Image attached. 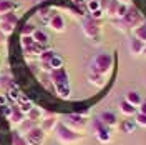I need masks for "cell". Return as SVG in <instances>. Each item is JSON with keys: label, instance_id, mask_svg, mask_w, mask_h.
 <instances>
[{"label": "cell", "instance_id": "cell-30", "mask_svg": "<svg viewBox=\"0 0 146 145\" xmlns=\"http://www.w3.org/2000/svg\"><path fill=\"white\" fill-rule=\"evenodd\" d=\"M85 9L88 10V13L98 10L100 9V0H90V2H86V3H85Z\"/></svg>", "mask_w": 146, "mask_h": 145}, {"label": "cell", "instance_id": "cell-25", "mask_svg": "<svg viewBox=\"0 0 146 145\" xmlns=\"http://www.w3.org/2000/svg\"><path fill=\"white\" fill-rule=\"evenodd\" d=\"M35 127V122H32V120H28V118H25L20 125H18V134H22V135H25L27 132H30L32 128Z\"/></svg>", "mask_w": 146, "mask_h": 145}, {"label": "cell", "instance_id": "cell-8", "mask_svg": "<svg viewBox=\"0 0 146 145\" xmlns=\"http://www.w3.org/2000/svg\"><path fill=\"white\" fill-rule=\"evenodd\" d=\"M17 23H18V17L15 12H9V13L0 15V32L5 37H10L13 34Z\"/></svg>", "mask_w": 146, "mask_h": 145}, {"label": "cell", "instance_id": "cell-22", "mask_svg": "<svg viewBox=\"0 0 146 145\" xmlns=\"http://www.w3.org/2000/svg\"><path fill=\"white\" fill-rule=\"evenodd\" d=\"M118 9H119V2H116V0H110V5H108V9L105 10V15H108L110 18H116Z\"/></svg>", "mask_w": 146, "mask_h": 145}, {"label": "cell", "instance_id": "cell-40", "mask_svg": "<svg viewBox=\"0 0 146 145\" xmlns=\"http://www.w3.org/2000/svg\"><path fill=\"white\" fill-rule=\"evenodd\" d=\"M2 54H3V45L0 44V57H2Z\"/></svg>", "mask_w": 146, "mask_h": 145}, {"label": "cell", "instance_id": "cell-32", "mask_svg": "<svg viewBox=\"0 0 146 145\" xmlns=\"http://www.w3.org/2000/svg\"><path fill=\"white\" fill-rule=\"evenodd\" d=\"M135 124L139 125V127L146 128V115L145 113H139V112H138L136 115H135Z\"/></svg>", "mask_w": 146, "mask_h": 145}, {"label": "cell", "instance_id": "cell-3", "mask_svg": "<svg viewBox=\"0 0 146 145\" xmlns=\"http://www.w3.org/2000/svg\"><path fill=\"white\" fill-rule=\"evenodd\" d=\"M55 135H56V140L62 145H75L78 142L83 140V134H78V132H73L72 128H68L63 124H58L56 128H55Z\"/></svg>", "mask_w": 146, "mask_h": 145}, {"label": "cell", "instance_id": "cell-36", "mask_svg": "<svg viewBox=\"0 0 146 145\" xmlns=\"http://www.w3.org/2000/svg\"><path fill=\"white\" fill-rule=\"evenodd\" d=\"M7 97H5V95H0V107H5V105H7Z\"/></svg>", "mask_w": 146, "mask_h": 145}, {"label": "cell", "instance_id": "cell-41", "mask_svg": "<svg viewBox=\"0 0 146 145\" xmlns=\"http://www.w3.org/2000/svg\"><path fill=\"white\" fill-rule=\"evenodd\" d=\"M143 55H146V45H145V50H143Z\"/></svg>", "mask_w": 146, "mask_h": 145}, {"label": "cell", "instance_id": "cell-27", "mask_svg": "<svg viewBox=\"0 0 146 145\" xmlns=\"http://www.w3.org/2000/svg\"><path fill=\"white\" fill-rule=\"evenodd\" d=\"M12 145H28V142L25 140V137L18 132H13L12 134Z\"/></svg>", "mask_w": 146, "mask_h": 145}, {"label": "cell", "instance_id": "cell-11", "mask_svg": "<svg viewBox=\"0 0 146 145\" xmlns=\"http://www.w3.org/2000/svg\"><path fill=\"white\" fill-rule=\"evenodd\" d=\"M86 79H88V83L93 85L95 89H103V87L106 85V77L101 75V73H98L96 70H93L91 67H88V75H86Z\"/></svg>", "mask_w": 146, "mask_h": 145}, {"label": "cell", "instance_id": "cell-33", "mask_svg": "<svg viewBox=\"0 0 146 145\" xmlns=\"http://www.w3.org/2000/svg\"><path fill=\"white\" fill-rule=\"evenodd\" d=\"M90 17H91V18H95V20H101V18L105 17V12H103L101 9H98V10H95V12H91Z\"/></svg>", "mask_w": 146, "mask_h": 145}, {"label": "cell", "instance_id": "cell-10", "mask_svg": "<svg viewBox=\"0 0 146 145\" xmlns=\"http://www.w3.org/2000/svg\"><path fill=\"white\" fill-rule=\"evenodd\" d=\"M58 124H60V122H58V118H56L55 113H50V112L46 113V112H43V118H42V122H40V128H42L45 134L53 132Z\"/></svg>", "mask_w": 146, "mask_h": 145}, {"label": "cell", "instance_id": "cell-21", "mask_svg": "<svg viewBox=\"0 0 146 145\" xmlns=\"http://www.w3.org/2000/svg\"><path fill=\"white\" fill-rule=\"evenodd\" d=\"M135 128H136L135 120H123V122L119 124V132H121V134H133Z\"/></svg>", "mask_w": 146, "mask_h": 145}, {"label": "cell", "instance_id": "cell-23", "mask_svg": "<svg viewBox=\"0 0 146 145\" xmlns=\"http://www.w3.org/2000/svg\"><path fill=\"white\" fill-rule=\"evenodd\" d=\"M32 37H33V40H35L36 44H40V45H46V44H48V40H50L45 32H43V30H38V28L35 30V34H33Z\"/></svg>", "mask_w": 146, "mask_h": 145}, {"label": "cell", "instance_id": "cell-28", "mask_svg": "<svg viewBox=\"0 0 146 145\" xmlns=\"http://www.w3.org/2000/svg\"><path fill=\"white\" fill-rule=\"evenodd\" d=\"M35 30H36L35 25H33L32 22H27V23L22 27V34H20V35H30V37H32L33 34H35Z\"/></svg>", "mask_w": 146, "mask_h": 145}, {"label": "cell", "instance_id": "cell-6", "mask_svg": "<svg viewBox=\"0 0 146 145\" xmlns=\"http://www.w3.org/2000/svg\"><path fill=\"white\" fill-rule=\"evenodd\" d=\"M82 30L86 38H90L93 42H98L101 35V27H100V20H95L91 17H86L82 20Z\"/></svg>", "mask_w": 146, "mask_h": 145}, {"label": "cell", "instance_id": "cell-26", "mask_svg": "<svg viewBox=\"0 0 146 145\" xmlns=\"http://www.w3.org/2000/svg\"><path fill=\"white\" fill-rule=\"evenodd\" d=\"M53 15V12H52V9L50 7H43V9L38 10V17L42 18L45 23H48V20H50V17Z\"/></svg>", "mask_w": 146, "mask_h": 145}, {"label": "cell", "instance_id": "cell-34", "mask_svg": "<svg viewBox=\"0 0 146 145\" xmlns=\"http://www.w3.org/2000/svg\"><path fill=\"white\" fill-rule=\"evenodd\" d=\"M0 110H2V115L9 120L10 115H12V107H9V105H5V107H0Z\"/></svg>", "mask_w": 146, "mask_h": 145}, {"label": "cell", "instance_id": "cell-1", "mask_svg": "<svg viewBox=\"0 0 146 145\" xmlns=\"http://www.w3.org/2000/svg\"><path fill=\"white\" fill-rule=\"evenodd\" d=\"M145 15L139 12V10L136 9V7H129L128 9V13L125 15L123 18H113L111 20V25L116 28V30H119V32H123V34H126L128 30L129 32H133L135 28H138L141 23H145Z\"/></svg>", "mask_w": 146, "mask_h": 145}, {"label": "cell", "instance_id": "cell-44", "mask_svg": "<svg viewBox=\"0 0 146 145\" xmlns=\"http://www.w3.org/2000/svg\"><path fill=\"white\" fill-rule=\"evenodd\" d=\"M86 2H90V0H85V3H86Z\"/></svg>", "mask_w": 146, "mask_h": 145}, {"label": "cell", "instance_id": "cell-35", "mask_svg": "<svg viewBox=\"0 0 146 145\" xmlns=\"http://www.w3.org/2000/svg\"><path fill=\"white\" fill-rule=\"evenodd\" d=\"M108 5H110V0H100V9L103 10V12L108 9Z\"/></svg>", "mask_w": 146, "mask_h": 145}, {"label": "cell", "instance_id": "cell-20", "mask_svg": "<svg viewBox=\"0 0 146 145\" xmlns=\"http://www.w3.org/2000/svg\"><path fill=\"white\" fill-rule=\"evenodd\" d=\"M43 112L45 110L43 109H40V107H33V109L30 110L27 113V118L28 120H32V122H42V118H43Z\"/></svg>", "mask_w": 146, "mask_h": 145}, {"label": "cell", "instance_id": "cell-2", "mask_svg": "<svg viewBox=\"0 0 146 145\" xmlns=\"http://www.w3.org/2000/svg\"><path fill=\"white\" fill-rule=\"evenodd\" d=\"M50 77V82L53 85L55 93L63 100H68L72 97V89H70V79H68V72L66 68L62 67V68H56V70H52L48 73Z\"/></svg>", "mask_w": 146, "mask_h": 145}, {"label": "cell", "instance_id": "cell-39", "mask_svg": "<svg viewBox=\"0 0 146 145\" xmlns=\"http://www.w3.org/2000/svg\"><path fill=\"white\" fill-rule=\"evenodd\" d=\"M5 40H7V37H5L3 34H2V32H0V44L3 45V44H5Z\"/></svg>", "mask_w": 146, "mask_h": 145}, {"label": "cell", "instance_id": "cell-18", "mask_svg": "<svg viewBox=\"0 0 146 145\" xmlns=\"http://www.w3.org/2000/svg\"><path fill=\"white\" fill-rule=\"evenodd\" d=\"M125 100H126L128 103H131L133 107H139L141 103H143V99H141V95L138 93V92H135V90H131V92H128L126 93V97H125Z\"/></svg>", "mask_w": 146, "mask_h": 145}, {"label": "cell", "instance_id": "cell-5", "mask_svg": "<svg viewBox=\"0 0 146 145\" xmlns=\"http://www.w3.org/2000/svg\"><path fill=\"white\" fill-rule=\"evenodd\" d=\"M63 125H66L68 128H72L73 132H78V134H83L86 128H88V118L82 115V113H68L63 117Z\"/></svg>", "mask_w": 146, "mask_h": 145}, {"label": "cell", "instance_id": "cell-29", "mask_svg": "<svg viewBox=\"0 0 146 145\" xmlns=\"http://www.w3.org/2000/svg\"><path fill=\"white\" fill-rule=\"evenodd\" d=\"M50 64V67H52V70H56V68H62L63 67V58L60 57V55H55L53 58L48 62Z\"/></svg>", "mask_w": 146, "mask_h": 145}, {"label": "cell", "instance_id": "cell-19", "mask_svg": "<svg viewBox=\"0 0 146 145\" xmlns=\"http://www.w3.org/2000/svg\"><path fill=\"white\" fill-rule=\"evenodd\" d=\"M17 9H18V5L15 2H12V0H0V15L13 12V10H17Z\"/></svg>", "mask_w": 146, "mask_h": 145}, {"label": "cell", "instance_id": "cell-37", "mask_svg": "<svg viewBox=\"0 0 146 145\" xmlns=\"http://www.w3.org/2000/svg\"><path fill=\"white\" fill-rule=\"evenodd\" d=\"M138 109H139V113H145V115H146V102H143Z\"/></svg>", "mask_w": 146, "mask_h": 145}, {"label": "cell", "instance_id": "cell-31", "mask_svg": "<svg viewBox=\"0 0 146 145\" xmlns=\"http://www.w3.org/2000/svg\"><path fill=\"white\" fill-rule=\"evenodd\" d=\"M55 55H56V54H55L53 50H48V48H46L45 52H43V54L38 57V60H40V62H50V60L53 58Z\"/></svg>", "mask_w": 146, "mask_h": 145}, {"label": "cell", "instance_id": "cell-17", "mask_svg": "<svg viewBox=\"0 0 146 145\" xmlns=\"http://www.w3.org/2000/svg\"><path fill=\"white\" fill-rule=\"evenodd\" d=\"M119 112H121L125 117H135L138 113V109L133 107L131 103H128L126 100H121V102H119Z\"/></svg>", "mask_w": 146, "mask_h": 145}, {"label": "cell", "instance_id": "cell-24", "mask_svg": "<svg viewBox=\"0 0 146 145\" xmlns=\"http://www.w3.org/2000/svg\"><path fill=\"white\" fill-rule=\"evenodd\" d=\"M133 37H136L138 40H141L143 44H146V22L133 30Z\"/></svg>", "mask_w": 146, "mask_h": 145}, {"label": "cell", "instance_id": "cell-7", "mask_svg": "<svg viewBox=\"0 0 146 145\" xmlns=\"http://www.w3.org/2000/svg\"><path fill=\"white\" fill-rule=\"evenodd\" d=\"M88 127L91 128V134L95 135V138H96L100 144L106 145V144L111 142V132H110V128L105 127L100 120H91Z\"/></svg>", "mask_w": 146, "mask_h": 145}, {"label": "cell", "instance_id": "cell-14", "mask_svg": "<svg viewBox=\"0 0 146 145\" xmlns=\"http://www.w3.org/2000/svg\"><path fill=\"white\" fill-rule=\"evenodd\" d=\"M145 45L146 44H143L141 40H138L136 37H133L129 42H128V48H129V54L131 55H141L143 54V50H145Z\"/></svg>", "mask_w": 146, "mask_h": 145}, {"label": "cell", "instance_id": "cell-16", "mask_svg": "<svg viewBox=\"0 0 146 145\" xmlns=\"http://www.w3.org/2000/svg\"><path fill=\"white\" fill-rule=\"evenodd\" d=\"M25 118H27V115L18 109L17 105H12V115H10V118H9L10 124H13V125H20Z\"/></svg>", "mask_w": 146, "mask_h": 145}, {"label": "cell", "instance_id": "cell-13", "mask_svg": "<svg viewBox=\"0 0 146 145\" xmlns=\"http://www.w3.org/2000/svg\"><path fill=\"white\" fill-rule=\"evenodd\" d=\"M98 120H100L106 128H110V130L118 125V118H116V115H115L113 112H101L100 117H98Z\"/></svg>", "mask_w": 146, "mask_h": 145}, {"label": "cell", "instance_id": "cell-43", "mask_svg": "<svg viewBox=\"0 0 146 145\" xmlns=\"http://www.w3.org/2000/svg\"><path fill=\"white\" fill-rule=\"evenodd\" d=\"M0 68H2V58H0Z\"/></svg>", "mask_w": 146, "mask_h": 145}, {"label": "cell", "instance_id": "cell-9", "mask_svg": "<svg viewBox=\"0 0 146 145\" xmlns=\"http://www.w3.org/2000/svg\"><path fill=\"white\" fill-rule=\"evenodd\" d=\"M23 137H25V140L28 142V145H43L46 134L40 127H36L35 125V127L32 128L30 132H27Z\"/></svg>", "mask_w": 146, "mask_h": 145}, {"label": "cell", "instance_id": "cell-42", "mask_svg": "<svg viewBox=\"0 0 146 145\" xmlns=\"http://www.w3.org/2000/svg\"><path fill=\"white\" fill-rule=\"evenodd\" d=\"M0 89H2V77H0Z\"/></svg>", "mask_w": 146, "mask_h": 145}, {"label": "cell", "instance_id": "cell-4", "mask_svg": "<svg viewBox=\"0 0 146 145\" xmlns=\"http://www.w3.org/2000/svg\"><path fill=\"white\" fill-rule=\"evenodd\" d=\"M90 67L93 68V70H96L98 73L108 77L110 73H111V68H113V57H111L110 54H106V52L96 54L95 58L91 60Z\"/></svg>", "mask_w": 146, "mask_h": 145}, {"label": "cell", "instance_id": "cell-15", "mask_svg": "<svg viewBox=\"0 0 146 145\" xmlns=\"http://www.w3.org/2000/svg\"><path fill=\"white\" fill-rule=\"evenodd\" d=\"M15 105H17L18 109H20L22 112H23V113H25V115H27L28 112H30V110H32L33 107H35V105H33V102H32V100L28 99V97H25L23 93H22V95L18 97V100L15 102Z\"/></svg>", "mask_w": 146, "mask_h": 145}, {"label": "cell", "instance_id": "cell-38", "mask_svg": "<svg viewBox=\"0 0 146 145\" xmlns=\"http://www.w3.org/2000/svg\"><path fill=\"white\" fill-rule=\"evenodd\" d=\"M116 2L123 3V5H128V7H131V5H133V3H131V0H116Z\"/></svg>", "mask_w": 146, "mask_h": 145}, {"label": "cell", "instance_id": "cell-12", "mask_svg": "<svg viewBox=\"0 0 146 145\" xmlns=\"http://www.w3.org/2000/svg\"><path fill=\"white\" fill-rule=\"evenodd\" d=\"M48 27L56 34H62V32H65V18L60 13H53L48 20Z\"/></svg>", "mask_w": 146, "mask_h": 145}]
</instances>
